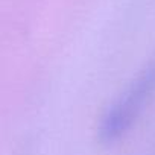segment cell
<instances>
[{
  "label": "cell",
  "mask_w": 155,
  "mask_h": 155,
  "mask_svg": "<svg viewBox=\"0 0 155 155\" xmlns=\"http://www.w3.org/2000/svg\"><path fill=\"white\" fill-rule=\"evenodd\" d=\"M155 97V56L134 76L108 107L99 126L101 140L113 143L123 137Z\"/></svg>",
  "instance_id": "cell-1"
}]
</instances>
